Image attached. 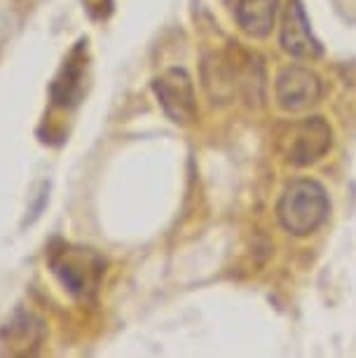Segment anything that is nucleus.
<instances>
[{
	"label": "nucleus",
	"mask_w": 356,
	"mask_h": 358,
	"mask_svg": "<svg viewBox=\"0 0 356 358\" xmlns=\"http://www.w3.org/2000/svg\"><path fill=\"white\" fill-rule=\"evenodd\" d=\"M333 129L324 117L314 115L295 122L284 138V157L291 166L305 169L317 164L331 152Z\"/></svg>",
	"instance_id": "f03ea898"
},
{
	"label": "nucleus",
	"mask_w": 356,
	"mask_h": 358,
	"mask_svg": "<svg viewBox=\"0 0 356 358\" xmlns=\"http://www.w3.org/2000/svg\"><path fill=\"white\" fill-rule=\"evenodd\" d=\"M279 15V0H239L237 24L248 38L263 40L272 33Z\"/></svg>",
	"instance_id": "0eeeda50"
},
{
	"label": "nucleus",
	"mask_w": 356,
	"mask_h": 358,
	"mask_svg": "<svg viewBox=\"0 0 356 358\" xmlns=\"http://www.w3.org/2000/svg\"><path fill=\"white\" fill-rule=\"evenodd\" d=\"M331 199L314 178H298L284 187L277 204V220L291 236H310L328 220Z\"/></svg>",
	"instance_id": "f257e3e1"
},
{
	"label": "nucleus",
	"mask_w": 356,
	"mask_h": 358,
	"mask_svg": "<svg viewBox=\"0 0 356 358\" xmlns=\"http://www.w3.org/2000/svg\"><path fill=\"white\" fill-rule=\"evenodd\" d=\"M50 265L59 281L78 297H90L104 274V260L92 248L64 246L62 251L52 255Z\"/></svg>",
	"instance_id": "7ed1b4c3"
},
{
	"label": "nucleus",
	"mask_w": 356,
	"mask_h": 358,
	"mask_svg": "<svg viewBox=\"0 0 356 358\" xmlns=\"http://www.w3.org/2000/svg\"><path fill=\"white\" fill-rule=\"evenodd\" d=\"M152 92L166 113V117L176 124H190L197 117V96H194L192 78L185 69H166L155 83Z\"/></svg>",
	"instance_id": "20e7f679"
},
{
	"label": "nucleus",
	"mask_w": 356,
	"mask_h": 358,
	"mask_svg": "<svg viewBox=\"0 0 356 358\" xmlns=\"http://www.w3.org/2000/svg\"><path fill=\"white\" fill-rule=\"evenodd\" d=\"M279 43L286 54H291L295 59H305V62L319 59L324 54V45L314 36L302 0H288L284 17H281Z\"/></svg>",
	"instance_id": "423d86ee"
},
{
	"label": "nucleus",
	"mask_w": 356,
	"mask_h": 358,
	"mask_svg": "<svg viewBox=\"0 0 356 358\" xmlns=\"http://www.w3.org/2000/svg\"><path fill=\"white\" fill-rule=\"evenodd\" d=\"M274 96L281 110L302 113L317 106L324 96V83L312 69L305 66H286L274 83Z\"/></svg>",
	"instance_id": "39448f33"
}]
</instances>
